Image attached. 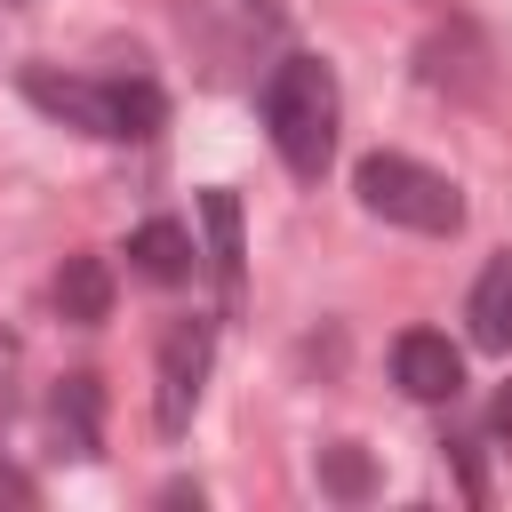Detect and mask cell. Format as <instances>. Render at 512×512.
Returning <instances> with one entry per match:
<instances>
[{
	"mask_svg": "<svg viewBox=\"0 0 512 512\" xmlns=\"http://www.w3.org/2000/svg\"><path fill=\"white\" fill-rule=\"evenodd\" d=\"M16 88H24L32 112H48V120H64V128H80V136H104V144H136V136H152V128L168 120V104H160L152 80H96V72L24 64Z\"/></svg>",
	"mask_w": 512,
	"mask_h": 512,
	"instance_id": "cell-1",
	"label": "cell"
},
{
	"mask_svg": "<svg viewBox=\"0 0 512 512\" xmlns=\"http://www.w3.org/2000/svg\"><path fill=\"white\" fill-rule=\"evenodd\" d=\"M336 72L320 56H280L272 80H264V128H272V152L296 184H320L328 160H336Z\"/></svg>",
	"mask_w": 512,
	"mask_h": 512,
	"instance_id": "cell-2",
	"label": "cell"
},
{
	"mask_svg": "<svg viewBox=\"0 0 512 512\" xmlns=\"http://www.w3.org/2000/svg\"><path fill=\"white\" fill-rule=\"evenodd\" d=\"M352 192H360L368 216H384V224H400V232H424V240H448V232L464 224V192H456L440 168L408 160V152H368V160L352 168Z\"/></svg>",
	"mask_w": 512,
	"mask_h": 512,
	"instance_id": "cell-3",
	"label": "cell"
},
{
	"mask_svg": "<svg viewBox=\"0 0 512 512\" xmlns=\"http://www.w3.org/2000/svg\"><path fill=\"white\" fill-rule=\"evenodd\" d=\"M208 368H216V320H168L160 328V384H152V424L160 440H184L192 416H200V392H208Z\"/></svg>",
	"mask_w": 512,
	"mask_h": 512,
	"instance_id": "cell-4",
	"label": "cell"
},
{
	"mask_svg": "<svg viewBox=\"0 0 512 512\" xmlns=\"http://www.w3.org/2000/svg\"><path fill=\"white\" fill-rule=\"evenodd\" d=\"M392 376H400L408 400H456V392H464V352H456L440 328H408V336L392 344Z\"/></svg>",
	"mask_w": 512,
	"mask_h": 512,
	"instance_id": "cell-5",
	"label": "cell"
},
{
	"mask_svg": "<svg viewBox=\"0 0 512 512\" xmlns=\"http://www.w3.org/2000/svg\"><path fill=\"white\" fill-rule=\"evenodd\" d=\"M48 432L64 456H96L104 448V384L88 368H72L56 392H48Z\"/></svg>",
	"mask_w": 512,
	"mask_h": 512,
	"instance_id": "cell-6",
	"label": "cell"
},
{
	"mask_svg": "<svg viewBox=\"0 0 512 512\" xmlns=\"http://www.w3.org/2000/svg\"><path fill=\"white\" fill-rule=\"evenodd\" d=\"M464 320H472V344H480V352H512V248L480 264Z\"/></svg>",
	"mask_w": 512,
	"mask_h": 512,
	"instance_id": "cell-7",
	"label": "cell"
},
{
	"mask_svg": "<svg viewBox=\"0 0 512 512\" xmlns=\"http://www.w3.org/2000/svg\"><path fill=\"white\" fill-rule=\"evenodd\" d=\"M56 312H64L72 328L112 320V264H104V256H64V272H56Z\"/></svg>",
	"mask_w": 512,
	"mask_h": 512,
	"instance_id": "cell-8",
	"label": "cell"
},
{
	"mask_svg": "<svg viewBox=\"0 0 512 512\" xmlns=\"http://www.w3.org/2000/svg\"><path fill=\"white\" fill-rule=\"evenodd\" d=\"M128 264H136L144 280H160V288H168V280H184V272H192V232H184L176 216H152V224H136V232H128Z\"/></svg>",
	"mask_w": 512,
	"mask_h": 512,
	"instance_id": "cell-9",
	"label": "cell"
},
{
	"mask_svg": "<svg viewBox=\"0 0 512 512\" xmlns=\"http://www.w3.org/2000/svg\"><path fill=\"white\" fill-rule=\"evenodd\" d=\"M424 80H432V88H456V96H480V88H488V64H480L472 32L424 40Z\"/></svg>",
	"mask_w": 512,
	"mask_h": 512,
	"instance_id": "cell-10",
	"label": "cell"
},
{
	"mask_svg": "<svg viewBox=\"0 0 512 512\" xmlns=\"http://www.w3.org/2000/svg\"><path fill=\"white\" fill-rule=\"evenodd\" d=\"M200 224H208V264H216L224 296H240V200L232 192H200Z\"/></svg>",
	"mask_w": 512,
	"mask_h": 512,
	"instance_id": "cell-11",
	"label": "cell"
},
{
	"mask_svg": "<svg viewBox=\"0 0 512 512\" xmlns=\"http://www.w3.org/2000/svg\"><path fill=\"white\" fill-rule=\"evenodd\" d=\"M320 488H336V496H368V456H360L352 440L320 448Z\"/></svg>",
	"mask_w": 512,
	"mask_h": 512,
	"instance_id": "cell-12",
	"label": "cell"
},
{
	"mask_svg": "<svg viewBox=\"0 0 512 512\" xmlns=\"http://www.w3.org/2000/svg\"><path fill=\"white\" fill-rule=\"evenodd\" d=\"M16 360H24V352H16V336L0 328V432H8V416H16Z\"/></svg>",
	"mask_w": 512,
	"mask_h": 512,
	"instance_id": "cell-13",
	"label": "cell"
},
{
	"mask_svg": "<svg viewBox=\"0 0 512 512\" xmlns=\"http://www.w3.org/2000/svg\"><path fill=\"white\" fill-rule=\"evenodd\" d=\"M488 424H496V432H504V440H512V384H504V392H496V408H488Z\"/></svg>",
	"mask_w": 512,
	"mask_h": 512,
	"instance_id": "cell-14",
	"label": "cell"
}]
</instances>
